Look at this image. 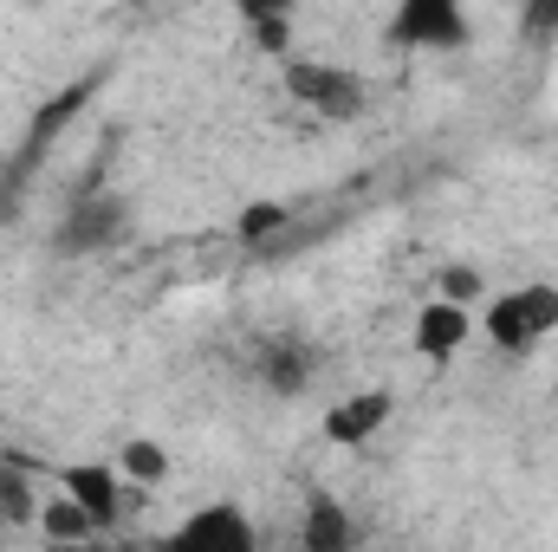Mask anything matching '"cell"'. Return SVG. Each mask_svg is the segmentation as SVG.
Returning a JSON list of instances; mask_svg holds the SVG:
<instances>
[{"mask_svg": "<svg viewBox=\"0 0 558 552\" xmlns=\"http://www.w3.org/2000/svg\"><path fill=\"white\" fill-rule=\"evenodd\" d=\"M474 325H481V338L500 358H526L546 338H558V286L553 279H526V286L487 292V305L474 312Z\"/></svg>", "mask_w": 558, "mask_h": 552, "instance_id": "1", "label": "cell"}, {"mask_svg": "<svg viewBox=\"0 0 558 552\" xmlns=\"http://www.w3.org/2000/svg\"><path fill=\"white\" fill-rule=\"evenodd\" d=\"M279 85H286V98H292L299 111H312V118H325V124H357V118L371 111V85H364L351 65H338V59L292 52V59H279Z\"/></svg>", "mask_w": 558, "mask_h": 552, "instance_id": "2", "label": "cell"}, {"mask_svg": "<svg viewBox=\"0 0 558 552\" xmlns=\"http://www.w3.org/2000/svg\"><path fill=\"white\" fill-rule=\"evenodd\" d=\"M156 552H260V527L241 501H202L156 540Z\"/></svg>", "mask_w": 558, "mask_h": 552, "instance_id": "3", "label": "cell"}, {"mask_svg": "<svg viewBox=\"0 0 558 552\" xmlns=\"http://www.w3.org/2000/svg\"><path fill=\"white\" fill-rule=\"evenodd\" d=\"M384 39L397 52H461L474 39V20L461 13V0H403L390 7Z\"/></svg>", "mask_w": 558, "mask_h": 552, "instance_id": "4", "label": "cell"}, {"mask_svg": "<svg viewBox=\"0 0 558 552\" xmlns=\"http://www.w3.org/2000/svg\"><path fill=\"white\" fill-rule=\"evenodd\" d=\"M474 312L468 305H454V299H428L416 305V325H410V351L428 358V364H448V358H461L468 345H474Z\"/></svg>", "mask_w": 558, "mask_h": 552, "instance_id": "5", "label": "cell"}, {"mask_svg": "<svg viewBox=\"0 0 558 552\" xmlns=\"http://www.w3.org/2000/svg\"><path fill=\"white\" fill-rule=\"evenodd\" d=\"M397 416V397L390 391H351L325 410V442L331 448H364L371 435H384V422Z\"/></svg>", "mask_w": 558, "mask_h": 552, "instance_id": "6", "label": "cell"}, {"mask_svg": "<svg viewBox=\"0 0 558 552\" xmlns=\"http://www.w3.org/2000/svg\"><path fill=\"white\" fill-rule=\"evenodd\" d=\"M59 494H65V501H78V507L98 520V533H105V527H118V507H124V475H118L111 461H72V468L59 475Z\"/></svg>", "mask_w": 558, "mask_h": 552, "instance_id": "7", "label": "cell"}, {"mask_svg": "<svg viewBox=\"0 0 558 552\" xmlns=\"http://www.w3.org/2000/svg\"><path fill=\"white\" fill-rule=\"evenodd\" d=\"M299 552H357V520L338 494H312L299 520Z\"/></svg>", "mask_w": 558, "mask_h": 552, "instance_id": "8", "label": "cell"}, {"mask_svg": "<svg viewBox=\"0 0 558 552\" xmlns=\"http://www.w3.org/2000/svg\"><path fill=\"white\" fill-rule=\"evenodd\" d=\"M33 520H39V533H46L52 547H85V540L98 533V520H92V514H85L78 501H65V494H46Z\"/></svg>", "mask_w": 558, "mask_h": 552, "instance_id": "9", "label": "cell"}, {"mask_svg": "<svg viewBox=\"0 0 558 552\" xmlns=\"http://www.w3.org/2000/svg\"><path fill=\"white\" fill-rule=\"evenodd\" d=\"M111 468L124 475V488H162L175 461H169V448H162V442H149V435H131V442L118 448V461H111Z\"/></svg>", "mask_w": 558, "mask_h": 552, "instance_id": "10", "label": "cell"}, {"mask_svg": "<svg viewBox=\"0 0 558 552\" xmlns=\"http://www.w3.org/2000/svg\"><path fill=\"white\" fill-rule=\"evenodd\" d=\"M118 228H124V215H118L111 202H85V208H72V221L59 228V241H65L72 254H92V248H105Z\"/></svg>", "mask_w": 558, "mask_h": 552, "instance_id": "11", "label": "cell"}, {"mask_svg": "<svg viewBox=\"0 0 558 552\" xmlns=\"http://www.w3.org/2000/svg\"><path fill=\"white\" fill-rule=\"evenodd\" d=\"M241 20H247V33L260 39V52L292 59V13H286V7H241Z\"/></svg>", "mask_w": 558, "mask_h": 552, "instance_id": "12", "label": "cell"}, {"mask_svg": "<svg viewBox=\"0 0 558 552\" xmlns=\"http://www.w3.org/2000/svg\"><path fill=\"white\" fill-rule=\"evenodd\" d=\"M260 377H267V391H279V397H299V391L312 384V364H305L292 345H274V351L260 358Z\"/></svg>", "mask_w": 558, "mask_h": 552, "instance_id": "13", "label": "cell"}, {"mask_svg": "<svg viewBox=\"0 0 558 552\" xmlns=\"http://www.w3.org/2000/svg\"><path fill=\"white\" fill-rule=\"evenodd\" d=\"M274 228H286V208H279V202H247V215H241V241H267Z\"/></svg>", "mask_w": 558, "mask_h": 552, "instance_id": "14", "label": "cell"}, {"mask_svg": "<svg viewBox=\"0 0 558 552\" xmlns=\"http://www.w3.org/2000/svg\"><path fill=\"white\" fill-rule=\"evenodd\" d=\"M474 292H481V274H468V267H448V274H441V292H435V299H454V305L481 312V305H474Z\"/></svg>", "mask_w": 558, "mask_h": 552, "instance_id": "15", "label": "cell"}, {"mask_svg": "<svg viewBox=\"0 0 558 552\" xmlns=\"http://www.w3.org/2000/svg\"><path fill=\"white\" fill-rule=\"evenodd\" d=\"M526 26H558V7H533V13H526Z\"/></svg>", "mask_w": 558, "mask_h": 552, "instance_id": "16", "label": "cell"}]
</instances>
